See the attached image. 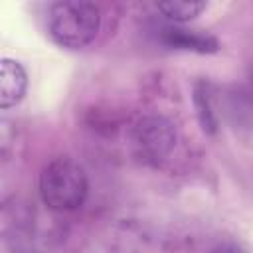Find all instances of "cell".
<instances>
[{"instance_id":"6da1fadb","label":"cell","mask_w":253,"mask_h":253,"mask_svg":"<svg viewBox=\"0 0 253 253\" xmlns=\"http://www.w3.org/2000/svg\"><path fill=\"white\" fill-rule=\"evenodd\" d=\"M101 12L87 0H63L51 4L47 12V32L51 40L67 49L89 45L99 34Z\"/></svg>"},{"instance_id":"7a4b0ae2","label":"cell","mask_w":253,"mask_h":253,"mask_svg":"<svg viewBox=\"0 0 253 253\" xmlns=\"http://www.w3.org/2000/svg\"><path fill=\"white\" fill-rule=\"evenodd\" d=\"M89 180L75 160L55 158L47 162L40 174V196L49 210L73 211L87 200Z\"/></svg>"},{"instance_id":"3957f363","label":"cell","mask_w":253,"mask_h":253,"mask_svg":"<svg viewBox=\"0 0 253 253\" xmlns=\"http://www.w3.org/2000/svg\"><path fill=\"white\" fill-rule=\"evenodd\" d=\"M176 126L162 115L142 117L132 128V142L146 160H162L176 146Z\"/></svg>"},{"instance_id":"277c9868","label":"cell","mask_w":253,"mask_h":253,"mask_svg":"<svg viewBox=\"0 0 253 253\" xmlns=\"http://www.w3.org/2000/svg\"><path fill=\"white\" fill-rule=\"evenodd\" d=\"M158 40L172 49L194 51V53H215L219 49L217 38L200 30H184L176 26H166L158 32Z\"/></svg>"},{"instance_id":"5b68a950","label":"cell","mask_w":253,"mask_h":253,"mask_svg":"<svg viewBox=\"0 0 253 253\" xmlns=\"http://www.w3.org/2000/svg\"><path fill=\"white\" fill-rule=\"evenodd\" d=\"M223 117L237 130H253V95L243 87H229L219 97Z\"/></svg>"},{"instance_id":"8992f818","label":"cell","mask_w":253,"mask_h":253,"mask_svg":"<svg viewBox=\"0 0 253 253\" xmlns=\"http://www.w3.org/2000/svg\"><path fill=\"white\" fill-rule=\"evenodd\" d=\"M28 91V73L20 61L4 57L0 61V109L16 107Z\"/></svg>"},{"instance_id":"52a82bcc","label":"cell","mask_w":253,"mask_h":253,"mask_svg":"<svg viewBox=\"0 0 253 253\" xmlns=\"http://www.w3.org/2000/svg\"><path fill=\"white\" fill-rule=\"evenodd\" d=\"M192 93H194L192 99H194L196 117H198V123L202 126V130L206 134H215L217 128H219V117H217V111H215L213 91H211L210 83L208 81H196Z\"/></svg>"},{"instance_id":"ba28073f","label":"cell","mask_w":253,"mask_h":253,"mask_svg":"<svg viewBox=\"0 0 253 253\" xmlns=\"http://www.w3.org/2000/svg\"><path fill=\"white\" fill-rule=\"evenodd\" d=\"M206 8H208V2H200V0H166L156 4V10L166 20L178 22V24L198 18Z\"/></svg>"},{"instance_id":"9c48e42d","label":"cell","mask_w":253,"mask_h":253,"mask_svg":"<svg viewBox=\"0 0 253 253\" xmlns=\"http://www.w3.org/2000/svg\"><path fill=\"white\" fill-rule=\"evenodd\" d=\"M210 253H245L241 247H237V245H231V243H227V245H219V247H215V249H211Z\"/></svg>"}]
</instances>
